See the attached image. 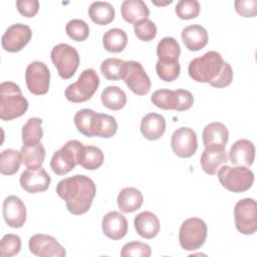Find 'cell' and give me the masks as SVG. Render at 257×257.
I'll use <instances>...</instances> for the list:
<instances>
[{
  "label": "cell",
  "instance_id": "30",
  "mask_svg": "<svg viewBox=\"0 0 257 257\" xmlns=\"http://www.w3.org/2000/svg\"><path fill=\"white\" fill-rule=\"evenodd\" d=\"M102 44L108 52H121L127 44V35L120 28H111L103 34Z\"/></svg>",
  "mask_w": 257,
  "mask_h": 257
},
{
  "label": "cell",
  "instance_id": "33",
  "mask_svg": "<svg viewBox=\"0 0 257 257\" xmlns=\"http://www.w3.org/2000/svg\"><path fill=\"white\" fill-rule=\"evenodd\" d=\"M21 163L20 152L13 149L4 150L0 155V172L2 175L12 176L19 170Z\"/></svg>",
  "mask_w": 257,
  "mask_h": 257
},
{
  "label": "cell",
  "instance_id": "4",
  "mask_svg": "<svg viewBox=\"0 0 257 257\" xmlns=\"http://www.w3.org/2000/svg\"><path fill=\"white\" fill-rule=\"evenodd\" d=\"M84 146L76 140H70L57 150L50 161V168L54 174L63 176L74 169L82 157Z\"/></svg>",
  "mask_w": 257,
  "mask_h": 257
},
{
  "label": "cell",
  "instance_id": "23",
  "mask_svg": "<svg viewBox=\"0 0 257 257\" xmlns=\"http://www.w3.org/2000/svg\"><path fill=\"white\" fill-rule=\"evenodd\" d=\"M203 144L205 148L209 147H224L229 140V132L225 124L219 121H214L207 124L202 134Z\"/></svg>",
  "mask_w": 257,
  "mask_h": 257
},
{
  "label": "cell",
  "instance_id": "19",
  "mask_svg": "<svg viewBox=\"0 0 257 257\" xmlns=\"http://www.w3.org/2000/svg\"><path fill=\"white\" fill-rule=\"evenodd\" d=\"M228 156L224 147H209L205 148L201 155L200 163L203 171L208 175H216L219 169L226 165Z\"/></svg>",
  "mask_w": 257,
  "mask_h": 257
},
{
  "label": "cell",
  "instance_id": "17",
  "mask_svg": "<svg viewBox=\"0 0 257 257\" xmlns=\"http://www.w3.org/2000/svg\"><path fill=\"white\" fill-rule=\"evenodd\" d=\"M103 234L111 240H119L127 233L126 218L117 211H110L104 215L101 222Z\"/></svg>",
  "mask_w": 257,
  "mask_h": 257
},
{
  "label": "cell",
  "instance_id": "15",
  "mask_svg": "<svg viewBox=\"0 0 257 257\" xmlns=\"http://www.w3.org/2000/svg\"><path fill=\"white\" fill-rule=\"evenodd\" d=\"M20 186L23 190L30 194H36L44 192L48 189L51 178L47 172L42 168L27 169L25 170L19 179Z\"/></svg>",
  "mask_w": 257,
  "mask_h": 257
},
{
  "label": "cell",
  "instance_id": "14",
  "mask_svg": "<svg viewBox=\"0 0 257 257\" xmlns=\"http://www.w3.org/2000/svg\"><path fill=\"white\" fill-rule=\"evenodd\" d=\"M173 152L180 158H190L195 155L198 148V140L195 131L191 127L182 126L177 128L171 139Z\"/></svg>",
  "mask_w": 257,
  "mask_h": 257
},
{
  "label": "cell",
  "instance_id": "24",
  "mask_svg": "<svg viewBox=\"0 0 257 257\" xmlns=\"http://www.w3.org/2000/svg\"><path fill=\"white\" fill-rule=\"evenodd\" d=\"M122 18L128 23H137L147 19L150 9L143 0H124L120 6Z\"/></svg>",
  "mask_w": 257,
  "mask_h": 257
},
{
  "label": "cell",
  "instance_id": "29",
  "mask_svg": "<svg viewBox=\"0 0 257 257\" xmlns=\"http://www.w3.org/2000/svg\"><path fill=\"white\" fill-rule=\"evenodd\" d=\"M20 153L22 163L27 169L40 168L45 159V149L41 143L34 146L23 145Z\"/></svg>",
  "mask_w": 257,
  "mask_h": 257
},
{
  "label": "cell",
  "instance_id": "6",
  "mask_svg": "<svg viewBox=\"0 0 257 257\" xmlns=\"http://www.w3.org/2000/svg\"><path fill=\"white\" fill-rule=\"evenodd\" d=\"M99 85V77L96 71L92 68L84 69L78 79L69 84L65 90L64 95L68 101L79 103L90 99Z\"/></svg>",
  "mask_w": 257,
  "mask_h": 257
},
{
  "label": "cell",
  "instance_id": "43",
  "mask_svg": "<svg viewBox=\"0 0 257 257\" xmlns=\"http://www.w3.org/2000/svg\"><path fill=\"white\" fill-rule=\"evenodd\" d=\"M134 31L136 36L142 41H151L157 35V26L149 18L144 19L134 24Z\"/></svg>",
  "mask_w": 257,
  "mask_h": 257
},
{
  "label": "cell",
  "instance_id": "5",
  "mask_svg": "<svg viewBox=\"0 0 257 257\" xmlns=\"http://www.w3.org/2000/svg\"><path fill=\"white\" fill-rule=\"evenodd\" d=\"M219 182L230 192L242 193L249 190L254 183L253 172L246 167L222 166L217 172Z\"/></svg>",
  "mask_w": 257,
  "mask_h": 257
},
{
  "label": "cell",
  "instance_id": "32",
  "mask_svg": "<svg viewBox=\"0 0 257 257\" xmlns=\"http://www.w3.org/2000/svg\"><path fill=\"white\" fill-rule=\"evenodd\" d=\"M42 119L39 117H30L22 126V142L26 146H34L40 143L43 137L41 127Z\"/></svg>",
  "mask_w": 257,
  "mask_h": 257
},
{
  "label": "cell",
  "instance_id": "25",
  "mask_svg": "<svg viewBox=\"0 0 257 257\" xmlns=\"http://www.w3.org/2000/svg\"><path fill=\"white\" fill-rule=\"evenodd\" d=\"M117 206L123 213H133L141 208L144 197L140 190L133 187L123 188L117 195Z\"/></svg>",
  "mask_w": 257,
  "mask_h": 257
},
{
  "label": "cell",
  "instance_id": "31",
  "mask_svg": "<svg viewBox=\"0 0 257 257\" xmlns=\"http://www.w3.org/2000/svg\"><path fill=\"white\" fill-rule=\"evenodd\" d=\"M103 106L111 110H119L126 104V95L118 86L110 85L105 87L100 95Z\"/></svg>",
  "mask_w": 257,
  "mask_h": 257
},
{
  "label": "cell",
  "instance_id": "10",
  "mask_svg": "<svg viewBox=\"0 0 257 257\" xmlns=\"http://www.w3.org/2000/svg\"><path fill=\"white\" fill-rule=\"evenodd\" d=\"M127 87L138 95H146L151 90V79L143 65L135 60L124 62L121 78Z\"/></svg>",
  "mask_w": 257,
  "mask_h": 257
},
{
  "label": "cell",
  "instance_id": "36",
  "mask_svg": "<svg viewBox=\"0 0 257 257\" xmlns=\"http://www.w3.org/2000/svg\"><path fill=\"white\" fill-rule=\"evenodd\" d=\"M151 101L161 109L175 110L177 105L176 91L171 89H158L152 94Z\"/></svg>",
  "mask_w": 257,
  "mask_h": 257
},
{
  "label": "cell",
  "instance_id": "8",
  "mask_svg": "<svg viewBox=\"0 0 257 257\" xmlns=\"http://www.w3.org/2000/svg\"><path fill=\"white\" fill-rule=\"evenodd\" d=\"M50 57L53 65L57 69L58 75L63 79L71 78L79 65V54L77 50L66 43L55 45L51 50Z\"/></svg>",
  "mask_w": 257,
  "mask_h": 257
},
{
  "label": "cell",
  "instance_id": "9",
  "mask_svg": "<svg viewBox=\"0 0 257 257\" xmlns=\"http://www.w3.org/2000/svg\"><path fill=\"white\" fill-rule=\"evenodd\" d=\"M237 230L244 235H252L257 230V203L252 198L239 200L234 207Z\"/></svg>",
  "mask_w": 257,
  "mask_h": 257
},
{
  "label": "cell",
  "instance_id": "18",
  "mask_svg": "<svg viewBox=\"0 0 257 257\" xmlns=\"http://www.w3.org/2000/svg\"><path fill=\"white\" fill-rule=\"evenodd\" d=\"M255 159V146L246 139L236 141L229 152V160L234 166L249 168Z\"/></svg>",
  "mask_w": 257,
  "mask_h": 257
},
{
  "label": "cell",
  "instance_id": "42",
  "mask_svg": "<svg viewBox=\"0 0 257 257\" xmlns=\"http://www.w3.org/2000/svg\"><path fill=\"white\" fill-rule=\"evenodd\" d=\"M151 254L152 249L150 245L140 241H132L124 244L120 251V256L122 257H150Z\"/></svg>",
  "mask_w": 257,
  "mask_h": 257
},
{
  "label": "cell",
  "instance_id": "45",
  "mask_svg": "<svg viewBox=\"0 0 257 257\" xmlns=\"http://www.w3.org/2000/svg\"><path fill=\"white\" fill-rule=\"evenodd\" d=\"M235 10L239 15L243 17H254L257 13V1L256 0H236Z\"/></svg>",
  "mask_w": 257,
  "mask_h": 257
},
{
  "label": "cell",
  "instance_id": "22",
  "mask_svg": "<svg viewBox=\"0 0 257 257\" xmlns=\"http://www.w3.org/2000/svg\"><path fill=\"white\" fill-rule=\"evenodd\" d=\"M182 40L190 51H198L204 48L208 43L207 30L198 24L186 26L182 31Z\"/></svg>",
  "mask_w": 257,
  "mask_h": 257
},
{
  "label": "cell",
  "instance_id": "46",
  "mask_svg": "<svg viewBox=\"0 0 257 257\" xmlns=\"http://www.w3.org/2000/svg\"><path fill=\"white\" fill-rule=\"evenodd\" d=\"M175 91L177 95V105L175 110L185 111L191 108L194 103V97L192 93L186 89H176Z\"/></svg>",
  "mask_w": 257,
  "mask_h": 257
},
{
  "label": "cell",
  "instance_id": "27",
  "mask_svg": "<svg viewBox=\"0 0 257 257\" xmlns=\"http://www.w3.org/2000/svg\"><path fill=\"white\" fill-rule=\"evenodd\" d=\"M113 6L104 1H94L88 8V16L97 25H107L114 19Z\"/></svg>",
  "mask_w": 257,
  "mask_h": 257
},
{
  "label": "cell",
  "instance_id": "16",
  "mask_svg": "<svg viewBox=\"0 0 257 257\" xmlns=\"http://www.w3.org/2000/svg\"><path fill=\"white\" fill-rule=\"evenodd\" d=\"M3 218L11 228H21L26 221V208L22 200L14 195L8 196L3 202Z\"/></svg>",
  "mask_w": 257,
  "mask_h": 257
},
{
  "label": "cell",
  "instance_id": "35",
  "mask_svg": "<svg viewBox=\"0 0 257 257\" xmlns=\"http://www.w3.org/2000/svg\"><path fill=\"white\" fill-rule=\"evenodd\" d=\"M124 62V60L115 57L106 58L100 64V71L108 80H119L122 78Z\"/></svg>",
  "mask_w": 257,
  "mask_h": 257
},
{
  "label": "cell",
  "instance_id": "7",
  "mask_svg": "<svg viewBox=\"0 0 257 257\" xmlns=\"http://www.w3.org/2000/svg\"><path fill=\"white\" fill-rule=\"evenodd\" d=\"M208 228L206 223L197 217L185 220L179 232L181 247L187 251H195L201 248L207 238Z\"/></svg>",
  "mask_w": 257,
  "mask_h": 257
},
{
  "label": "cell",
  "instance_id": "28",
  "mask_svg": "<svg viewBox=\"0 0 257 257\" xmlns=\"http://www.w3.org/2000/svg\"><path fill=\"white\" fill-rule=\"evenodd\" d=\"M181 47L179 42L174 37H164L160 40L157 46V55L159 61L174 62L179 61Z\"/></svg>",
  "mask_w": 257,
  "mask_h": 257
},
{
  "label": "cell",
  "instance_id": "39",
  "mask_svg": "<svg viewBox=\"0 0 257 257\" xmlns=\"http://www.w3.org/2000/svg\"><path fill=\"white\" fill-rule=\"evenodd\" d=\"M21 250V239L16 234H6L0 241V256L12 257Z\"/></svg>",
  "mask_w": 257,
  "mask_h": 257
},
{
  "label": "cell",
  "instance_id": "40",
  "mask_svg": "<svg viewBox=\"0 0 257 257\" xmlns=\"http://www.w3.org/2000/svg\"><path fill=\"white\" fill-rule=\"evenodd\" d=\"M156 71L158 76L162 80L166 82H170V81H174L179 77L181 66L179 61L162 62L158 60L156 63Z\"/></svg>",
  "mask_w": 257,
  "mask_h": 257
},
{
  "label": "cell",
  "instance_id": "11",
  "mask_svg": "<svg viewBox=\"0 0 257 257\" xmlns=\"http://www.w3.org/2000/svg\"><path fill=\"white\" fill-rule=\"evenodd\" d=\"M25 81L28 90L36 95L45 94L49 89L50 71L42 61H32L25 71Z\"/></svg>",
  "mask_w": 257,
  "mask_h": 257
},
{
  "label": "cell",
  "instance_id": "37",
  "mask_svg": "<svg viewBox=\"0 0 257 257\" xmlns=\"http://www.w3.org/2000/svg\"><path fill=\"white\" fill-rule=\"evenodd\" d=\"M117 122L115 118L106 113H97L95 137L109 139L115 135Z\"/></svg>",
  "mask_w": 257,
  "mask_h": 257
},
{
  "label": "cell",
  "instance_id": "44",
  "mask_svg": "<svg viewBox=\"0 0 257 257\" xmlns=\"http://www.w3.org/2000/svg\"><path fill=\"white\" fill-rule=\"evenodd\" d=\"M16 7L18 12L27 18L34 17L39 9L38 0H17Z\"/></svg>",
  "mask_w": 257,
  "mask_h": 257
},
{
  "label": "cell",
  "instance_id": "20",
  "mask_svg": "<svg viewBox=\"0 0 257 257\" xmlns=\"http://www.w3.org/2000/svg\"><path fill=\"white\" fill-rule=\"evenodd\" d=\"M166 131V119L162 114L150 112L141 120V133L149 141L159 140Z\"/></svg>",
  "mask_w": 257,
  "mask_h": 257
},
{
  "label": "cell",
  "instance_id": "3",
  "mask_svg": "<svg viewBox=\"0 0 257 257\" xmlns=\"http://www.w3.org/2000/svg\"><path fill=\"white\" fill-rule=\"evenodd\" d=\"M28 109V101L22 95L18 84L4 81L0 84V118L12 120L20 117Z\"/></svg>",
  "mask_w": 257,
  "mask_h": 257
},
{
  "label": "cell",
  "instance_id": "13",
  "mask_svg": "<svg viewBox=\"0 0 257 257\" xmlns=\"http://www.w3.org/2000/svg\"><path fill=\"white\" fill-rule=\"evenodd\" d=\"M31 37L32 31L28 25L16 23L9 26L2 35L1 44L8 52H18L29 43Z\"/></svg>",
  "mask_w": 257,
  "mask_h": 257
},
{
  "label": "cell",
  "instance_id": "26",
  "mask_svg": "<svg viewBox=\"0 0 257 257\" xmlns=\"http://www.w3.org/2000/svg\"><path fill=\"white\" fill-rule=\"evenodd\" d=\"M97 113L98 112H95L89 108L78 110L73 117V121L77 131L85 137H95Z\"/></svg>",
  "mask_w": 257,
  "mask_h": 257
},
{
  "label": "cell",
  "instance_id": "47",
  "mask_svg": "<svg viewBox=\"0 0 257 257\" xmlns=\"http://www.w3.org/2000/svg\"><path fill=\"white\" fill-rule=\"evenodd\" d=\"M173 1L172 0H167V1H165V2H158V1H156V0H153V3L155 4V5H158V6H164V5H167V4H171Z\"/></svg>",
  "mask_w": 257,
  "mask_h": 257
},
{
  "label": "cell",
  "instance_id": "41",
  "mask_svg": "<svg viewBox=\"0 0 257 257\" xmlns=\"http://www.w3.org/2000/svg\"><path fill=\"white\" fill-rule=\"evenodd\" d=\"M175 12L184 20L196 18L200 14V3L197 0H180L175 7Z\"/></svg>",
  "mask_w": 257,
  "mask_h": 257
},
{
  "label": "cell",
  "instance_id": "2",
  "mask_svg": "<svg viewBox=\"0 0 257 257\" xmlns=\"http://www.w3.org/2000/svg\"><path fill=\"white\" fill-rule=\"evenodd\" d=\"M57 195L65 202L67 210L76 216L86 213L95 197L94 182L85 175H74L58 182Z\"/></svg>",
  "mask_w": 257,
  "mask_h": 257
},
{
  "label": "cell",
  "instance_id": "1",
  "mask_svg": "<svg viewBox=\"0 0 257 257\" xmlns=\"http://www.w3.org/2000/svg\"><path fill=\"white\" fill-rule=\"evenodd\" d=\"M188 72L193 80L209 83L216 88L226 87L233 80L231 65L224 61L221 54L215 50L191 60Z\"/></svg>",
  "mask_w": 257,
  "mask_h": 257
},
{
  "label": "cell",
  "instance_id": "12",
  "mask_svg": "<svg viewBox=\"0 0 257 257\" xmlns=\"http://www.w3.org/2000/svg\"><path fill=\"white\" fill-rule=\"evenodd\" d=\"M29 251L39 257H63L66 255L65 248L52 236L35 234L28 242Z\"/></svg>",
  "mask_w": 257,
  "mask_h": 257
},
{
  "label": "cell",
  "instance_id": "38",
  "mask_svg": "<svg viewBox=\"0 0 257 257\" xmlns=\"http://www.w3.org/2000/svg\"><path fill=\"white\" fill-rule=\"evenodd\" d=\"M66 34L74 41H84L89 35L88 24L81 19H71L65 26Z\"/></svg>",
  "mask_w": 257,
  "mask_h": 257
},
{
  "label": "cell",
  "instance_id": "21",
  "mask_svg": "<svg viewBox=\"0 0 257 257\" xmlns=\"http://www.w3.org/2000/svg\"><path fill=\"white\" fill-rule=\"evenodd\" d=\"M134 225L137 233L145 239L156 237L160 231L159 218L150 211L139 213L135 217Z\"/></svg>",
  "mask_w": 257,
  "mask_h": 257
},
{
  "label": "cell",
  "instance_id": "34",
  "mask_svg": "<svg viewBox=\"0 0 257 257\" xmlns=\"http://www.w3.org/2000/svg\"><path fill=\"white\" fill-rule=\"evenodd\" d=\"M103 160L104 156L99 148L94 146H84L79 165L85 170L93 171L102 165Z\"/></svg>",
  "mask_w": 257,
  "mask_h": 257
}]
</instances>
